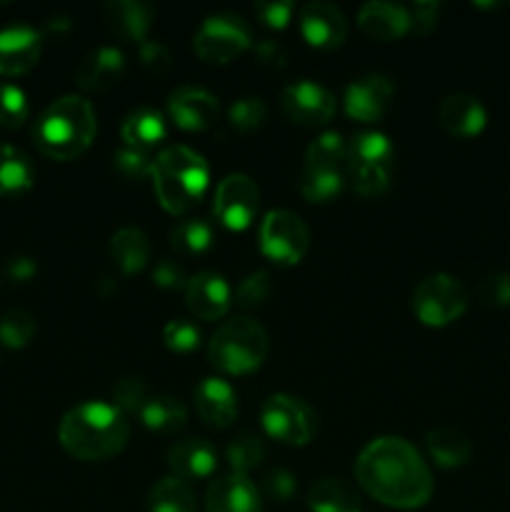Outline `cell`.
Instances as JSON below:
<instances>
[{
	"label": "cell",
	"instance_id": "obj_1",
	"mask_svg": "<svg viewBox=\"0 0 510 512\" xmlns=\"http://www.w3.org/2000/svg\"><path fill=\"white\" fill-rule=\"evenodd\" d=\"M355 480L378 503L395 510H418L433 498L435 480L423 455L405 438L383 435L360 450Z\"/></svg>",
	"mask_w": 510,
	"mask_h": 512
},
{
	"label": "cell",
	"instance_id": "obj_2",
	"mask_svg": "<svg viewBox=\"0 0 510 512\" xmlns=\"http://www.w3.org/2000/svg\"><path fill=\"white\" fill-rule=\"evenodd\" d=\"M130 425L125 413L113 403L88 400L63 415L58 425V440L68 455L83 463H100L128 445Z\"/></svg>",
	"mask_w": 510,
	"mask_h": 512
},
{
	"label": "cell",
	"instance_id": "obj_3",
	"mask_svg": "<svg viewBox=\"0 0 510 512\" xmlns=\"http://www.w3.org/2000/svg\"><path fill=\"white\" fill-rule=\"evenodd\" d=\"M98 133V120L83 95L53 100L33 123V143L45 158L73 160L90 148Z\"/></svg>",
	"mask_w": 510,
	"mask_h": 512
},
{
	"label": "cell",
	"instance_id": "obj_4",
	"mask_svg": "<svg viewBox=\"0 0 510 512\" xmlns=\"http://www.w3.org/2000/svg\"><path fill=\"white\" fill-rule=\"evenodd\" d=\"M153 188L158 195V203L168 213L183 215L188 213L203 193L208 190L210 170L200 153L185 145H170L160 150L153 163Z\"/></svg>",
	"mask_w": 510,
	"mask_h": 512
},
{
	"label": "cell",
	"instance_id": "obj_5",
	"mask_svg": "<svg viewBox=\"0 0 510 512\" xmlns=\"http://www.w3.org/2000/svg\"><path fill=\"white\" fill-rule=\"evenodd\" d=\"M268 355V333L253 318H230L215 330L208 343V360L213 368L228 375H248L263 365Z\"/></svg>",
	"mask_w": 510,
	"mask_h": 512
},
{
	"label": "cell",
	"instance_id": "obj_6",
	"mask_svg": "<svg viewBox=\"0 0 510 512\" xmlns=\"http://www.w3.org/2000/svg\"><path fill=\"white\" fill-rule=\"evenodd\" d=\"M395 168V148L388 135L365 130L345 145V175L355 193L373 198L390 185Z\"/></svg>",
	"mask_w": 510,
	"mask_h": 512
},
{
	"label": "cell",
	"instance_id": "obj_7",
	"mask_svg": "<svg viewBox=\"0 0 510 512\" xmlns=\"http://www.w3.org/2000/svg\"><path fill=\"white\" fill-rule=\"evenodd\" d=\"M345 143L338 133H323L308 145L300 173V193L308 203H330L343 190Z\"/></svg>",
	"mask_w": 510,
	"mask_h": 512
},
{
	"label": "cell",
	"instance_id": "obj_8",
	"mask_svg": "<svg viewBox=\"0 0 510 512\" xmlns=\"http://www.w3.org/2000/svg\"><path fill=\"white\" fill-rule=\"evenodd\" d=\"M468 310V290L455 275L433 273L413 290V313L428 328H445Z\"/></svg>",
	"mask_w": 510,
	"mask_h": 512
},
{
	"label": "cell",
	"instance_id": "obj_9",
	"mask_svg": "<svg viewBox=\"0 0 510 512\" xmlns=\"http://www.w3.org/2000/svg\"><path fill=\"white\" fill-rule=\"evenodd\" d=\"M253 45V33L243 15L215 13L195 30L193 50L205 63H230Z\"/></svg>",
	"mask_w": 510,
	"mask_h": 512
},
{
	"label": "cell",
	"instance_id": "obj_10",
	"mask_svg": "<svg viewBox=\"0 0 510 512\" xmlns=\"http://www.w3.org/2000/svg\"><path fill=\"white\" fill-rule=\"evenodd\" d=\"M260 425L278 443L308 445L318 430V415L303 398L275 393L260 408Z\"/></svg>",
	"mask_w": 510,
	"mask_h": 512
},
{
	"label": "cell",
	"instance_id": "obj_11",
	"mask_svg": "<svg viewBox=\"0 0 510 512\" xmlns=\"http://www.w3.org/2000/svg\"><path fill=\"white\" fill-rule=\"evenodd\" d=\"M260 253L278 265H298L310 248V230L290 210H270L260 223Z\"/></svg>",
	"mask_w": 510,
	"mask_h": 512
},
{
	"label": "cell",
	"instance_id": "obj_12",
	"mask_svg": "<svg viewBox=\"0 0 510 512\" xmlns=\"http://www.w3.org/2000/svg\"><path fill=\"white\" fill-rule=\"evenodd\" d=\"M260 208V190L245 173H230L218 183L213 198V213L228 230H245Z\"/></svg>",
	"mask_w": 510,
	"mask_h": 512
},
{
	"label": "cell",
	"instance_id": "obj_13",
	"mask_svg": "<svg viewBox=\"0 0 510 512\" xmlns=\"http://www.w3.org/2000/svg\"><path fill=\"white\" fill-rule=\"evenodd\" d=\"M280 113L295 125L303 128H315V125H325L335 113V98L330 90L323 85L313 83V80H298L283 88L280 93Z\"/></svg>",
	"mask_w": 510,
	"mask_h": 512
},
{
	"label": "cell",
	"instance_id": "obj_14",
	"mask_svg": "<svg viewBox=\"0 0 510 512\" xmlns=\"http://www.w3.org/2000/svg\"><path fill=\"white\" fill-rule=\"evenodd\" d=\"M298 28L305 43L318 50H335L348 38V20L345 13L333 3L315 0L300 8Z\"/></svg>",
	"mask_w": 510,
	"mask_h": 512
},
{
	"label": "cell",
	"instance_id": "obj_15",
	"mask_svg": "<svg viewBox=\"0 0 510 512\" xmlns=\"http://www.w3.org/2000/svg\"><path fill=\"white\" fill-rule=\"evenodd\" d=\"M43 53V33L33 25L15 23L0 30V75L20 78L38 65Z\"/></svg>",
	"mask_w": 510,
	"mask_h": 512
},
{
	"label": "cell",
	"instance_id": "obj_16",
	"mask_svg": "<svg viewBox=\"0 0 510 512\" xmlns=\"http://www.w3.org/2000/svg\"><path fill=\"white\" fill-rule=\"evenodd\" d=\"M393 83L380 73H368L345 88V113L358 123H378L393 100Z\"/></svg>",
	"mask_w": 510,
	"mask_h": 512
},
{
	"label": "cell",
	"instance_id": "obj_17",
	"mask_svg": "<svg viewBox=\"0 0 510 512\" xmlns=\"http://www.w3.org/2000/svg\"><path fill=\"white\" fill-rule=\"evenodd\" d=\"M230 303H233V290L223 275L203 270V273L188 278L185 305L198 320H205V323L220 320L230 310Z\"/></svg>",
	"mask_w": 510,
	"mask_h": 512
},
{
	"label": "cell",
	"instance_id": "obj_18",
	"mask_svg": "<svg viewBox=\"0 0 510 512\" xmlns=\"http://www.w3.org/2000/svg\"><path fill=\"white\" fill-rule=\"evenodd\" d=\"M205 508L208 512H263V500L248 475L230 470L208 485Z\"/></svg>",
	"mask_w": 510,
	"mask_h": 512
},
{
	"label": "cell",
	"instance_id": "obj_19",
	"mask_svg": "<svg viewBox=\"0 0 510 512\" xmlns=\"http://www.w3.org/2000/svg\"><path fill=\"white\" fill-rule=\"evenodd\" d=\"M168 113L183 130H205L218 118V98L198 85H180L170 93Z\"/></svg>",
	"mask_w": 510,
	"mask_h": 512
},
{
	"label": "cell",
	"instance_id": "obj_20",
	"mask_svg": "<svg viewBox=\"0 0 510 512\" xmlns=\"http://www.w3.org/2000/svg\"><path fill=\"white\" fill-rule=\"evenodd\" d=\"M195 410L210 428H230L238 418V395L223 378H203L193 390Z\"/></svg>",
	"mask_w": 510,
	"mask_h": 512
},
{
	"label": "cell",
	"instance_id": "obj_21",
	"mask_svg": "<svg viewBox=\"0 0 510 512\" xmlns=\"http://www.w3.org/2000/svg\"><path fill=\"white\" fill-rule=\"evenodd\" d=\"M488 110L475 95L450 93L438 105V125L453 138H475L485 130Z\"/></svg>",
	"mask_w": 510,
	"mask_h": 512
},
{
	"label": "cell",
	"instance_id": "obj_22",
	"mask_svg": "<svg viewBox=\"0 0 510 512\" xmlns=\"http://www.w3.org/2000/svg\"><path fill=\"white\" fill-rule=\"evenodd\" d=\"M155 5L143 0H110L103 5V20L110 33L128 43H143L155 20Z\"/></svg>",
	"mask_w": 510,
	"mask_h": 512
},
{
	"label": "cell",
	"instance_id": "obj_23",
	"mask_svg": "<svg viewBox=\"0 0 510 512\" xmlns=\"http://www.w3.org/2000/svg\"><path fill=\"white\" fill-rule=\"evenodd\" d=\"M168 468L173 470L175 478L185 480V483L210 478L218 468V450L205 438L178 440L168 450Z\"/></svg>",
	"mask_w": 510,
	"mask_h": 512
},
{
	"label": "cell",
	"instance_id": "obj_24",
	"mask_svg": "<svg viewBox=\"0 0 510 512\" xmlns=\"http://www.w3.org/2000/svg\"><path fill=\"white\" fill-rule=\"evenodd\" d=\"M125 73V58L115 45L90 50L75 68V83L83 90H110Z\"/></svg>",
	"mask_w": 510,
	"mask_h": 512
},
{
	"label": "cell",
	"instance_id": "obj_25",
	"mask_svg": "<svg viewBox=\"0 0 510 512\" xmlns=\"http://www.w3.org/2000/svg\"><path fill=\"white\" fill-rule=\"evenodd\" d=\"M358 25L370 40H398L410 30L408 8L395 3H365L358 13Z\"/></svg>",
	"mask_w": 510,
	"mask_h": 512
},
{
	"label": "cell",
	"instance_id": "obj_26",
	"mask_svg": "<svg viewBox=\"0 0 510 512\" xmlns=\"http://www.w3.org/2000/svg\"><path fill=\"white\" fill-rule=\"evenodd\" d=\"M425 448L435 465L445 470L463 468L473 458V445L468 435L458 428H433L425 433Z\"/></svg>",
	"mask_w": 510,
	"mask_h": 512
},
{
	"label": "cell",
	"instance_id": "obj_27",
	"mask_svg": "<svg viewBox=\"0 0 510 512\" xmlns=\"http://www.w3.org/2000/svg\"><path fill=\"white\" fill-rule=\"evenodd\" d=\"M108 253L110 260L115 263V268L123 275L140 273L150 260V240L140 228L125 225V228H120L118 233L110 238Z\"/></svg>",
	"mask_w": 510,
	"mask_h": 512
},
{
	"label": "cell",
	"instance_id": "obj_28",
	"mask_svg": "<svg viewBox=\"0 0 510 512\" xmlns=\"http://www.w3.org/2000/svg\"><path fill=\"white\" fill-rule=\"evenodd\" d=\"M35 168L20 148L0 143V198H15L33 188Z\"/></svg>",
	"mask_w": 510,
	"mask_h": 512
},
{
	"label": "cell",
	"instance_id": "obj_29",
	"mask_svg": "<svg viewBox=\"0 0 510 512\" xmlns=\"http://www.w3.org/2000/svg\"><path fill=\"white\" fill-rule=\"evenodd\" d=\"M310 512H363L355 488L340 478H320L308 493Z\"/></svg>",
	"mask_w": 510,
	"mask_h": 512
},
{
	"label": "cell",
	"instance_id": "obj_30",
	"mask_svg": "<svg viewBox=\"0 0 510 512\" xmlns=\"http://www.w3.org/2000/svg\"><path fill=\"white\" fill-rule=\"evenodd\" d=\"M168 128H165V118L160 110L155 108H138L123 120L120 125V135H123L125 145L138 150H150L165 138Z\"/></svg>",
	"mask_w": 510,
	"mask_h": 512
},
{
	"label": "cell",
	"instance_id": "obj_31",
	"mask_svg": "<svg viewBox=\"0 0 510 512\" xmlns=\"http://www.w3.org/2000/svg\"><path fill=\"white\" fill-rule=\"evenodd\" d=\"M138 415L145 428L155 430V433H175L188 423V410H185L183 400L175 395H153L145 400Z\"/></svg>",
	"mask_w": 510,
	"mask_h": 512
},
{
	"label": "cell",
	"instance_id": "obj_32",
	"mask_svg": "<svg viewBox=\"0 0 510 512\" xmlns=\"http://www.w3.org/2000/svg\"><path fill=\"white\" fill-rule=\"evenodd\" d=\"M148 512H198V498L190 483L170 475L150 488Z\"/></svg>",
	"mask_w": 510,
	"mask_h": 512
},
{
	"label": "cell",
	"instance_id": "obj_33",
	"mask_svg": "<svg viewBox=\"0 0 510 512\" xmlns=\"http://www.w3.org/2000/svg\"><path fill=\"white\" fill-rule=\"evenodd\" d=\"M213 243L215 230L213 225L203 218L180 220V223L170 230V245H173L180 255H203L213 248Z\"/></svg>",
	"mask_w": 510,
	"mask_h": 512
},
{
	"label": "cell",
	"instance_id": "obj_34",
	"mask_svg": "<svg viewBox=\"0 0 510 512\" xmlns=\"http://www.w3.org/2000/svg\"><path fill=\"white\" fill-rule=\"evenodd\" d=\"M268 450L255 433H238L228 445V463L233 473L248 475L265 460Z\"/></svg>",
	"mask_w": 510,
	"mask_h": 512
},
{
	"label": "cell",
	"instance_id": "obj_35",
	"mask_svg": "<svg viewBox=\"0 0 510 512\" xmlns=\"http://www.w3.org/2000/svg\"><path fill=\"white\" fill-rule=\"evenodd\" d=\"M35 338V318L28 310H5L0 315V343L10 350H20Z\"/></svg>",
	"mask_w": 510,
	"mask_h": 512
},
{
	"label": "cell",
	"instance_id": "obj_36",
	"mask_svg": "<svg viewBox=\"0 0 510 512\" xmlns=\"http://www.w3.org/2000/svg\"><path fill=\"white\" fill-rule=\"evenodd\" d=\"M30 115L28 95L15 83H0V128L18 130L23 128Z\"/></svg>",
	"mask_w": 510,
	"mask_h": 512
},
{
	"label": "cell",
	"instance_id": "obj_37",
	"mask_svg": "<svg viewBox=\"0 0 510 512\" xmlns=\"http://www.w3.org/2000/svg\"><path fill=\"white\" fill-rule=\"evenodd\" d=\"M228 118L238 133H255V130L263 128L265 118H268V108L255 95H243V98H238L230 105Z\"/></svg>",
	"mask_w": 510,
	"mask_h": 512
},
{
	"label": "cell",
	"instance_id": "obj_38",
	"mask_svg": "<svg viewBox=\"0 0 510 512\" xmlns=\"http://www.w3.org/2000/svg\"><path fill=\"white\" fill-rule=\"evenodd\" d=\"M270 295H273V280H270V273L268 270H255V273L245 275V278L240 280L238 288H235L233 293V300L240 308L250 310L265 305V300H268Z\"/></svg>",
	"mask_w": 510,
	"mask_h": 512
},
{
	"label": "cell",
	"instance_id": "obj_39",
	"mask_svg": "<svg viewBox=\"0 0 510 512\" xmlns=\"http://www.w3.org/2000/svg\"><path fill=\"white\" fill-rule=\"evenodd\" d=\"M153 163L155 160L150 158L148 150H138L130 148V145H120L113 155V168L115 173L120 175L123 180H143L153 173Z\"/></svg>",
	"mask_w": 510,
	"mask_h": 512
},
{
	"label": "cell",
	"instance_id": "obj_40",
	"mask_svg": "<svg viewBox=\"0 0 510 512\" xmlns=\"http://www.w3.org/2000/svg\"><path fill=\"white\" fill-rule=\"evenodd\" d=\"M163 343L173 353H193L200 345V328L188 318L170 320L163 328Z\"/></svg>",
	"mask_w": 510,
	"mask_h": 512
},
{
	"label": "cell",
	"instance_id": "obj_41",
	"mask_svg": "<svg viewBox=\"0 0 510 512\" xmlns=\"http://www.w3.org/2000/svg\"><path fill=\"white\" fill-rule=\"evenodd\" d=\"M148 400V385L140 378H123L113 388V405L120 413H140Z\"/></svg>",
	"mask_w": 510,
	"mask_h": 512
},
{
	"label": "cell",
	"instance_id": "obj_42",
	"mask_svg": "<svg viewBox=\"0 0 510 512\" xmlns=\"http://www.w3.org/2000/svg\"><path fill=\"white\" fill-rule=\"evenodd\" d=\"M478 300L488 308H510V273L485 275L478 283Z\"/></svg>",
	"mask_w": 510,
	"mask_h": 512
},
{
	"label": "cell",
	"instance_id": "obj_43",
	"mask_svg": "<svg viewBox=\"0 0 510 512\" xmlns=\"http://www.w3.org/2000/svg\"><path fill=\"white\" fill-rule=\"evenodd\" d=\"M253 10L265 28L283 30L288 28L290 18H293L295 3L293 0H258V3L253 5Z\"/></svg>",
	"mask_w": 510,
	"mask_h": 512
},
{
	"label": "cell",
	"instance_id": "obj_44",
	"mask_svg": "<svg viewBox=\"0 0 510 512\" xmlns=\"http://www.w3.org/2000/svg\"><path fill=\"white\" fill-rule=\"evenodd\" d=\"M263 490L270 500H275V503H288L295 495V490H298V480H295V475L288 473L285 468H273L265 473Z\"/></svg>",
	"mask_w": 510,
	"mask_h": 512
},
{
	"label": "cell",
	"instance_id": "obj_45",
	"mask_svg": "<svg viewBox=\"0 0 510 512\" xmlns=\"http://www.w3.org/2000/svg\"><path fill=\"white\" fill-rule=\"evenodd\" d=\"M153 283L163 290H180L188 285V275H185V268L178 260L163 258L155 263Z\"/></svg>",
	"mask_w": 510,
	"mask_h": 512
},
{
	"label": "cell",
	"instance_id": "obj_46",
	"mask_svg": "<svg viewBox=\"0 0 510 512\" xmlns=\"http://www.w3.org/2000/svg\"><path fill=\"white\" fill-rule=\"evenodd\" d=\"M438 15H440V3H435V0L413 3L408 8L410 30H413V33H418V35H428L430 30L438 25Z\"/></svg>",
	"mask_w": 510,
	"mask_h": 512
},
{
	"label": "cell",
	"instance_id": "obj_47",
	"mask_svg": "<svg viewBox=\"0 0 510 512\" xmlns=\"http://www.w3.org/2000/svg\"><path fill=\"white\" fill-rule=\"evenodd\" d=\"M138 53L140 63H143L150 73H165V70H170V65H173V55H170V50L165 48L163 43H158V40H143Z\"/></svg>",
	"mask_w": 510,
	"mask_h": 512
},
{
	"label": "cell",
	"instance_id": "obj_48",
	"mask_svg": "<svg viewBox=\"0 0 510 512\" xmlns=\"http://www.w3.org/2000/svg\"><path fill=\"white\" fill-rule=\"evenodd\" d=\"M255 58H258V63L263 65V68L280 70L288 63V50H285V45L280 43V40L265 38L260 40V43H255Z\"/></svg>",
	"mask_w": 510,
	"mask_h": 512
},
{
	"label": "cell",
	"instance_id": "obj_49",
	"mask_svg": "<svg viewBox=\"0 0 510 512\" xmlns=\"http://www.w3.org/2000/svg\"><path fill=\"white\" fill-rule=\"evenodd\" d=\"M5 275H8L10 283L25 285L38 275V263L30 255H10L5 260Z\"/></svg>",
	"mask_w": 510,
	"mask_h": 512
},
{
	"label": "cell",
	"instance_id": "obj_50",
	"mask_svg": "<svg viewBox=\"0 0 510 512\" xmlns=\"http://www.w3.org/2000/svg\"><path fill=\"white\" fill-rule=\"evenodd\" d=\"M115 290H118V285H115V280L110 278V275H103V278L98 280V293L103 295V298H110V295H115Z\"/></svg>",
	"mask_w": 510,
	"mask_h": 512
},
{
	"label": "cell",
	"instance_id": "obj_51",
	"mask_svg": "<svg viewBox=\"0 0 510 512\" xmlns=\"http://www.w3.org/2000/svg\"><path fill=\"white\" fill-rule=\"evenodd\" d=\"M70 25H73V23H70L68 18H60V15H58V18L48 20L50 33H65V30H70Z\"/></svg>",
	"mask_w": 510,
	"mask_h": 512
}]
</instances>
